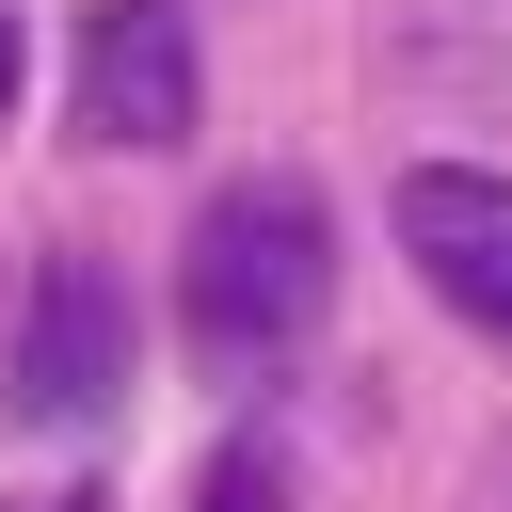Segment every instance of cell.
I'll list each match as a JSON object with an SVG mask.
<instances>
[{"label": "cell", "instance_id": "cell-1", "mask_svg": "<svg viewBox=\"0 0 512 512\" xmlns=\"http://www.w3.org/2000/svg\"><path fill=\"white\" fill-rule=\"evenodd\" d=\"M320 304H336V208L304 176H224L176 240V336L256 384L320 336Z\"/></svg>", "mask_w": 512, "mask_h": 512}, {"label": "cell", "instance_id": "cell-2", "mask_svg": "<svg viewBox=\"0 0 512 512\" xmlns=\"http://www.w3.org/2000/svg\"><path fill=\"white\" fill-rule=\"evenodd\" d=\"M64 112H80V144H112V160L192 144V112H208L192 16H176V0H96V16H80V64H64Z\"/></svg>", "mask_w": 512, "mask_h": 512}, {"label": "cell", "instance_id": "cell-3", "mask_svg": "<svg viewBox=\"0 0 512 512\" xmlns=\"http://www.w3.org/2000/svg\"><path fill=\"white\" fill-rule=\"evenodd\" d=\"M112 400H128V288H112V256H48L32 304H16V416L80 432Z\"/></svg>", "mask_w": 512, "mask_h": 512}, {"label": "cell", "instance_id": "cell-4", "mask_svg": "<svg viewBox=\"0 0 512 512\" xmlns=\"http://www.w3.org/2000/svg\"><path fill=\"white\" fill-rule=\"evenodd\" d=\"M384 224H400V256H416V288H432L448 320L512 336V176H496V160H400Z\"/></svg>", "mask_w": 512, "mask_h": 512}, {"label": "cell", "instance_id": "cell-5", "mask_svg": "<svg viewBox=\"0 0 512 512\" xmlns=\"http://www.w3.org/2000/svg\"><path fill=\"white\" fill-rule=\"evenodd\" d=\"M192 512H288V432H224L192 464Z\"/></svg>", "mask_w": 512, "mask_h": 512}, {"label": "cell", "instance_id": "cell-6", "mask_svg": "<svg viewBox=\"0 0 512 512\" xmlns=\"http://www.w3.org/2000/svg\"><path fill=\"white\" fill-rule=\"evenodd\" d=\"M16 64H32V48H16V0H0V112H16Z\"/></svg>", "mask_w": 512, "mask_h": 512}, {"label": "cell", "instance_id": "cell-7", "mask_svg": "<svg viewBox=\"0 0 512 512\" xmlns=\"http://www.w3.org/2000/svg\"><path fill=\"white\" fill-rule=\"evenodd\" d=\"M496 512H512V448H496Z\"/></svg>", "mask_w": 512, "mask_h": 512}]
</instances>
